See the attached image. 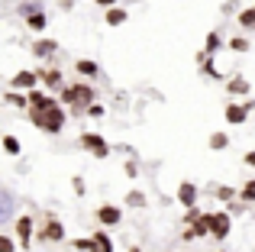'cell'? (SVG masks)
<instances>
[{"label":"cell","instance_id":"cell-1","mask_svg":"<svg viewBox=\"0 0 255 252\" xmlns=\"http://www.w3.org/2000/svg\"><path fill=\"white\" fill-rule=\"evenodd\" d=\"M55 97L65 104V107H68L71 117H81L94 101H100V94H97V88H94V81H84V78H78V81L65 84V88L58 91Z\"/></svg>","mask_w":255,"mask_h":252},{"label":"cell","instance_id":"cell-2","mask_svg":"<svg viewBox=\"0 0 255 252\" xmlns=\"http://www.w3.org/2000/svg\"><path fill=\"white\" fill-rule=\"evenodd\" d=\"M26 117H29V123L36 126L39 132H45V136H62L65 123H68V107H65L62 101H55L52 107H45V110L29 107V110H26Z\"/></svg>","mask_w":255,"mask_h":252},{"label":"cell","instance_id":"cell-3","mask_svg":"<svg viewBox=\"0 0 255 252\" xmlns=\"http://www.w3.org/2000/svg\"><path fill=\"white\" fill-rule=\"evenodd\" d=\"M36 240L42 243V246H58V243L68 240V230H65V223L58 220L52 210H45V214H42V223L36 227Z\"/></svg>","mask_w":255,"mask_h":252},{"label":"cell","instance_id":"cell-4","mask_svg":"<svg viewBox=\"0 0 255 252\" xmlns=\"http://www.w3.org/2000/svg\"><path fill=\"white\" fill-rule=\"evenodd\" d=\"M78 145H81L87 155H94V158H110V152H113V145L107 142L100 132H94V129L78 132Z\"/></svg>","mask_w":255,"mask_h":252},{"label":"cell","instance_id":"cell-5","mask_svg":"<svg viewBox=\"0 0 255 252\" xmlns=\"http://www.w3.org/2000/svg\"><path fill=\"white\" fill-rule=\"evenodd\" d=\"M36 227H39V223L32 220L29 214H19L16 220H13V236H16V243H19L23 249L32 246V240H36Z\"/></svg>","mask_w":255,"mask_h":252},{"label":"cell","instance_id":"cell-6","mask_svg":"<svg viewBox=\"0 0 255 252\" xmlns=\"http://www.w3.org/2000/svg\"><path fill=\"white\" fill-rule=\"evenodd\" d=\"M39 81H42V88L49 91V94H58V91L68 84L65 81V71L58 68V65H52V62L45 65V68H39Z\"/></svg>","mask_w":255,"mask_h":252},{"label":"cell","instance_id":"cell-7","mask_svg":"<svg viewBox=\"0 0 255 252\" xmlns=\"http://www.w3.org/2000/svg\"><path fill=\"white\" fill-rule=\"evenodd\" d=\"M94 220L104 230H113V227L123 223V207H120V204H100V207L94 210Z\"/></svg>","mask_w":255,"mask_h":252},{"label":"cell","instance_id":"cell-8","mask_svg":"<svg viewBox=\"0 0 255 252\" xmlns=\"http://www.w3.org/2000/svg\"><path fill=\"white\" fill-rule=\"evenodd\" d=\"M230 233H233V214L230 210H213V233H210V240H217V243H226L230 240Z\"/></svg>","mask_w":255,"mask_h":252},{"label":"cell","instance_id":"cell-9","mask_svg":"<svg viewBox=\"0 0 255 252\" xmlns=\"http://www.w3.org/2000/svg\"><path fill=\"white\" fill-rule=\"evenodd\" d=\"M39 68L32 71V68H23V71H16V75L10 78V88L13 91H32V88H39Z\"/></svg>","mask_w":255,"mask_h":252},{"label":"cell","instance_id":"cell-10","mask_svg":"<svg viewBox=\"0 0 255 252\" xmlns=\"http://www.w3.org/2000/svg\"><path fill=\"white\" fill-rule=\"evenodd\" d=\"M32 55L39 58V62H52V55L58 52V39H49V36H39L36 42H32Z\"/></svg>","mask_w":255,"mask_h":252},{"label":"cell","instance_id":"cell-11","mask_svg":"<svg viewBox=\"0 0 255 252\" xmlns=\"http://www.w3.org/2000/svg\"><path fill=\"white\" fill-rule=\"evenodd\" d=\"M174 197H178V204H181V207H197V201H200V188H197V184H194V181H181L178 184V194H174Z\"/></svg>","mask_w":255,"mask_h":252},{"label":"cell","instance_id":"cell-12","mask_svg":"<svg viewBox=\"0 0 255 252\" xmlns=\"http://www.w3.org/2000/svg\"><path fill=\"white\" fill-rule=\"evenodd\" d=\"M223 117H226V123H230V126H246V120H249V110H246V104L230 101L223 107Z\"/></svg>","mask_w":255,"mask_h":252},{"label":"cell","instance_id":"cell-13","mask_svg":"<svg viewBox=\"0 0 255 252\" xmlns=\"http://www.w3.org/2000/svg\"><path fill=\"white\" fill-rule=\"evenodd\" d=\"M75 75L84 78V81H97L100 78V65L94 58H75Z\"/></svg>","mask_w":255,"mask_h":252},{"label":"cell","instance_id":"cell-14","mask_svg":"<svg viewBox=\"0 0 255 252\" xmlns=\"http://www.w3.org/2000/svg\"><path fill=\"white\" fill-rule=\"evenodd\" d=\"M226 91H230V97H249V91H252V84H249V78L246 75H233V78H226Z\"/></svg>","mask_w":255,"mask_h":252},{"label":"cell","instance_id":"cell-15","mask_svg":"<svg viewBox=\"0 0 255 252\" xmlns=\"http://www.w3.org/2000/svg\"><path fill=\"white\" fill-rule=\"evenodd\" d=\"M191 230L197 233V240H207V236L213 233V210H204V214L197 217V223H191Z\"/></svg>","mask_w":255,"mask_h":252},{"label":"cell","instance_id":"cell-16","mask_svg":"<svg viewBox=\"0 0 255 252\" xmlns=\"http://www.w3.org/2000/svg\"><path fill=\"white\" fill-rule=\"evenodd\" d=\"M91 240H94V252H117L110 233H107L104 227H100V230H91Z\"/></svg>","mask_w":255,"mask_h":252},{"label":"cell","instance_id":"cell-17","mask_svg":"<svg viewBox=\"0 0 255 252\" xmlns=\"http://www.w3.org/2000/svg\"><path fill=\"white\" fill-rule=\"evenodd\" d=\"M0 104H10V107L16 110H29V97H26V91H6V94H0Z\"/></svg>","mask_w":255,"mask_h":252},{"label":"cell","instance_id":"cell-18","mask_svg":"<svg viewBox=\"0 0 255 252\" xmlns=\"http://www.w3.org/2000/svg\"><path fill=\"white\" fill-rule=\"evenodd\" d=\"M126 19H129V10H123V6H110V10H104V23L110 26V29L123 26Z\"/></svg>","mask_w":255,"mask_h":252},{"label":"cell","instance_id":"cell-19","mask_svg":"<svg viewBox=\"0 0 255 252\" xmlns=\"http://www.w3.org/2000/svg\"><path fill=\"white\" fill-rule=\"evenodd\" d=\"M123 204H126L129 210H142L145 204H149V194H145V191H139V188H132V191H126Z\"/></svg>","mask_w":255,"mask_h":252},{"label":"cell","instance_id":"cell-20","mask_svg":"<svg viewBox=\"0 0 255 252\" xmlns=\"http://www.w3.org/2000/svg\"><path fill=\"white\" fill-rule=\"evenodd\" d=\"M213 197L220 204H233V201H239V191L233 184H213Z\"/></svg>","mask_w":255,"mask_h":252},{"label":"cell","instance_id":"cell-21","mask_svg":"<svg viewBox=\"0 0 255 252\" xmlns=\"http://www.w3.org/2000/svg\"><path fill=\"white\" fill-rule=\"evenodd\" d=\"M223 45L226 42H223V32H220V29H210V32H207V39H204V52H207V55H217Z\"/></svg>","mask_w":255,"mask_h":252},{"label":"cell","instance_id":"cell-22","mask_svg":"<svg viewBox=\"0 0 255 252\" xmlns=\"http://www.w3.org/2000/svg\"><path fill=\"white\" fill-rule=\"evenodd\" d=\"M23 23H26V29H29V32H45V26H49V16H45V10H39V13H29Z\"/></svg>","mask_w":255,"mask_h":252},{"label":"cell","instance_id":"cell-23","mask_svg":"<svg viewBox=\"0 0 255 252\" xmlns=\"http://www.w3.org/2000/svg\"><path fill=\"white\" fill-rule=\"evenodd\" d=\"M207 145H210V152H226V149H230V132H223V129L210 132Z\"/></svg>","mask_w":255,"mask_h":252},{"label":"cell","instance_id":"cell-24","mask_svg":"<svg viewBox=\"0 0 255 252\" xmlns=\"http://www.w3.org/2000/svg\"><path fill=\"white\" fill-rule=\"evenodd\" d=\"M226 49L236 52V55H243V52L252 49V42H249V36H230V39H226Z\"/></svg>","mask_w":255,"mask_h":252},{"label":"cell","instance_id":"cell-25","mask_svg":"<svg viewBox=\"0 0 255 252\" xmlns=\"http://www.w3.org/2000/svg\"><path fill=\"white\" fill-rule=\"evenodd\" d=\"M0 149H3L6 155L16 158L19 152H23V145H19V139H16V136H10V132H6V136H0Z\"/></svg>","mask_w":255,"mask_h":252},{"label":"cell","instance_id":"cell-26","mask_svg":"<svg viewBox=\"0 0 255 252\" xmlns=\"http://www.w3.org/2000/svg\"><path fill=\"white\" fill-rule=\"evenodd\" d=\"M236 23L243 26L246 32H252V29H255V6H246V10H239V13H236Z\"/></svg>","mask_w":255,"mask_h":252},{"label":"cell","instance_id":"cell-27","mask_svg":"<svg viewBox=\"0 0 255 252\" xmlns=\"http://www.w3.org/2000/svg\"><path fill=\"white\" fill-rule=\"evenodd\" d=\"M39 10H45V6H42V0H19V3H16V13H19V16H29V13H39Z\"/></svg>","mask_w":255,"mask_h":252},{"label":"cell","instance_id":"cell-28","mask_svg":"<svg viewBox=\"0 0 255 252\" xmlns=\"http://www.w3.org/2000/svg\"><path fill=\"white\" fill-rule=\"evenodd\" d=\"M10 214H13V194L6 188H0V223H3Z\"/></svg>","mask_w":255,"mask_h":252},{"label":"cell","instance_id":"cell-29","mask_svg":"<svg viewBox=\"0 0 255 252\" xmlns=\"http://www.w3.org/2000/svg\"><path fill=\"white\" fill-rule=\"evenodd\" d=\"M239 201H243V204H249V207L255 204V178H249V181H246L243 188H239Z\"/></svg>","mask_w":255,"mask_h":252},{"label":"cell","instance_id":"cell-30","mask_svg":"<svg viewBox=\"0 0 255 252\" xmlns=\"http://www.w3.org/2000/svg\"><path fill=\"white\" fill-rule=\"evenodd\" d=\"M84 117H91V120H104V117H107V107H104L100 101H94L91 107L84 110Z\"/></svg>","mask_w":255,"mask_h":252},{"label":"cell","instance_id":"cell-31","mask_svg":"<svg viewBox=\"0 0 255 252\" xmlns=\"http://www.w3.org/2000/svg\"><path fill=\"white\" fill-rule=\"evenodd\" d=\"M71 249H75V252H94V240H91V236H84V240L78 236V240H71Z\"/></svg>","mask_w":255,"mask_h":252},{"label":"cell","instance_id":"cell-32","mask_svg":"<svg viewBox=\"0 0 255 252\" xmlns=\"http://www.w3.org/2000/svg\"><path fill=\"white\" fill-rule=\"evenodd\" d=\"M123 171H126V178H129V181H136V178H139V162H136V158H126V162H123Z\"/></svg>","mask_w":255,"mask_h":252},{"label":"cell","instance_id":"cell-33","mask_svg":"<svg viewBox=\"0 0 255 252\" xmlns=\"http://www.w3.org/2000/svg\"><path fill=\"white\" fill-rule=\"evenodd\" d=\"M16 236H6V233H0V252H16Z\"/></svg>","mask_w":255,"mask_h":252},{"label":"cell","instance_id":"cell-34","mask_svg":"<svg viewBox=\"0 0 255 252\" xmlns=\"http://www.w3.org/2000/svg\"><path fill=\"white\" fill-rule=\"evenodd\" d=\"M200 214H204V210H200V204H197V207H187V210H184V227L197 223V217H200Z\"/></svg>","mask_w":255,"mask_h":252},{"label":"cell","instance_id":"cell-35","mask_svg":"<svg viewBox=\"0 0 255 252\" xmlns=\"http://www.w3.org/2000/svg\"><path fill=\"white\" fill-rule=\"evenodd\" d=\"M71 191H75L78 197H84V194H87V184H84V178H81V175L71 178Z\"/></svg>","mask_w":255,"mask_h":252},{"label":"cell","instance_id":"cell-36","mask_svg":"<svg viewBox=\"0 0 255 252\" xmlns=\"http://www.w3.org/2000/svg\"><path fill=\"white\" fill-rule=\"evenodd\" d=\"M226 210H230L233 217H239V214H246V210H249V204H243V201H233V204H226Z\"/></svg>","mask_w":255,"mask_h":252},{"label":"cell","instance_id":"cell-37","mask_svg":"<svg viewBox=\"0 0 255 252\" xmlns=\"http://www.w3.org/2000/svg\"><path fill=\"white\" fill-rule=\"evenodd\" d=\"M194 240H197V233H194L191 227H187V230H181V243H194Z\"/></svg>","mask_w":255,"mask_h":252},{"label":"cell","instance_id":"cell-38","mask_svg":"<svg viewBox=\"0 0 255 252\" xmlns=\"http://www.w3.org/2000/svg\"><path fill=\"white\" fill-rule=\"evenodd\" d=\"M239 10V3H236V0H230V3H223V13H226V16H230V13H236Z\"/></svg>","mask_w":255,"mask_h":252},{"label":"cell","instance_id":"cell-39","mask_svg":"<svg viewBox=\"0 0 255 252\" xmlns=\"http://www.w3.org/2000/svg\"><path fill=\"white\" fill-rule=\"evenodd\" d=\"M94 3H97V6H104V10H110V6H117L120 0H94Z\"/></svg>","mask_w":255,"mask_h":252},{"label":"cell","instance_id":"cell-40","mask_svg":"<svg viewBox=\"0 0 255 252\" xmlns=\"http://www.w3.org/2000/svg\"><path fill=\"white\" fill-rule=\"evenodd\" d=\"M243 162L249 165V168H255V152H246V155H243Z\"/></svg>","mask_w":255,"mask_h":252},{"label":"cell","instance_id":"cell-41","mask_svg":"<svg viewBox=\"0 0 255 252\" xmlns=\"http://www.w3.org/2000/svg\"><path fill=\"white\" fill-rule=\"evenodd\" d=\"M58 6H62V10H71V6H75V0H58Z\"/></svg>","mask_w":255,"mask_h":252},{"label":"cell","instance_id":"cell-42","mask_svg":"<svg viewBox=\"0 0 255 252\" xmlns=\"http://www.w3.org/2000/svg\"><path fill=\"white\" fill-rule=\"evenodd\" d=\"M243 104H246V110H249V114H252V110H255V101H252V97H246Z\"/></svg>","mask_w":255,"mask_h":252},{"label":"cell","instance_id":"cell-43","mask_svg":"<svg viewBox=\"0 0 255 252\" xmlns=\"http://www.w3.org/2000/svg\"><path fill=\"white\" fill-rule=\"evenodd\" d=\"M129 252H142V246H129Z\"/></svg>","mask_w":255,"mask_h":252},{"label":"cell","instance_id":"cell-44","mask_svg":"<svg viewBox=\"0 0 255 252\" xmlns=\"http://www.w3.org/2000/svg\"><path fill=\"white\" fill-rule=\"evenodd\" d=\"M220 252H226V249H220Z\"/></svg>","mask_w":255,"mask_h":252},{"label":"cell","instance_id":"cell-45","mask_svg":"<svg viewBox=\"0 0 255 252\" xmlns=\"http://www.w3.org/2000/svg\"><path fill=\"white\" fill-rule=\"evenodd\" d=\"M252 6H255V3H252Z\"/></svg>","mask_w":255,"mask_h":252}]
</instances>
